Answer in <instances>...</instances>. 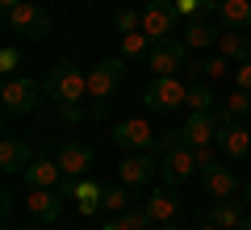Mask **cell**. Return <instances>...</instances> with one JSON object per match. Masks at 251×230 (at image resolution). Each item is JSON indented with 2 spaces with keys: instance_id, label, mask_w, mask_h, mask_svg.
Instances as JSON below:
<instances>
[{
  "instance_id": "cell-1",
  "label": "cell",
  "mask_w": 251,
  "mask_h": 230,
  "mask_svg": "<svg viewBox=\"0 0 251 230\" xmlns=\"http://www.w3.org/2000/svg\"><path fill=\"white\" fill-rule=\"evenodd\" d=\"M46 97L54 101L63 122H80L84 117V97H88V71H80L72 59H59L46 71Z\"/></svg>"
},
{
  "instance_id": "cell-2",
  "label": "cell",
  "mask_w": 251,
  "mask_h": 230,
  "mask_svg": "<svg viewBox=\"0 0 251 230\" xmlns=\"http://www.w3.org/2000/svg\"><path fill=\"white\" fill-rule=\"evenodd\" d=\"M159 176H163V184H184V180H193V172H197V163H193V147L184 142V134L180 130H168L159 138Z\"/></svg>"
},
{
  "instance_id": "cell-3",
  "label": "cell",
  "mask_w": 251,
  "mask_h": 230,
  "mask_svg": "<svg viewBox=\"0 0 251 230\" xmlns=\"http://www.w3.org/2000/svg\"><path fill=\"white\" fill-rule=\"evenodd\" d=\"M122 80H126V59H122V54L100 59L97 67L88 71V97L97 101V113H105V109H109V97L122 88Z\"/></svg>"
},
{
  "instance_id": "cell-4",
  "label": "cell",
  "mask_w": 251,
  "mask_h": 230,
  "mask_svg": "<svg viewBox=\"0 0 251 230\" xmlns=\"http://www.w3.org/2000/svg\"><path fill=\"white\" fill-rule=\"evenodd\" d=\"M143 105L151 113H172V109L188 105V80H180V76H155L143 88Z\"/></svg>"
},
{
  "instance_id": "cell-5",
  "label": "cell",
  "mask_w": 251,
  "mask_h": 230,
  "mask_svg": "<svg viewBox=\"0 0 251 230\" xmlns=\"http://www.w3.org/2000/svg\"><path fill=\"white\" fill-rule=\"evenodd\" d=\"M42 88L46 84L29 80V76H9L4 88H0V101H4V113L9 117H21V113H34L42 105Z\"/></svg>"
},
{
  "instance_id": "cell-6",
  "label": "cell",
  "mask_w": 251,
  "mask_h": 230,
  "mask_svg": "<svg viewBox=\"0 0 251 230\" xmlns=\"http://www.w3.org/2000/svg\"><path fill=\"white\" fill-rule=\"evenodd\" d=\"M159 172V151H126V159L117 163V180L126 188H147Z\"/></svg>"
},
{
  "instance_id": "cell-7",
  "label": "cell",
  "mask_w": 251,
  "mask_h": 230,
  "mask_svg": "<svg viewBox=\"0 0 251 230\" xmlns=\"http://www.w3.org/2000/svg\"><path fill=\"white\" fill-rule=\"evenodd\" d=\"M9 17V29L21 38H29V42H38V38L50 34V13L42 9V4H34V0H21L13 13H4Z\"/></svg>"
},
{
  "instance_id": "cell-8",
  "label": "cell",
  "mask_w": 251,
  "mask_h": 230,
  "mask_svg": "<svg viewBox=\"0 0 251 230\" xmlns=\"http://www.w3.org/2000/svg\"><path fill=\"white\" fill-rule=\"evenodd\" d=\"M222 109H193L188 113V122L180 126V134H184L188 147H209V142H218V126H222Z\"/></svg>"
},
{
  "instance_id": "cell-9",
  "label": "cell",
  "mask_w": 251,
  "mask_h": 230,
  "mask_svg": "<svg viewBox=\"0 0 251 230\" xmlns=\"http://www.w3.org/2000/svg\"><path fill=\"white\" fill-rule=\"evenodd\" d=\"M147 67H151L155 76H176L180 67H188V46H184V38H163V42H155L151 54H147Z\"/></svg>"
},
{
  "instance_id": "cell-10",
  "label": "cell",
  "mask_w": 251,
  "mask_h": 230,
  "mask_svg": "<svg viewBox=\"0 0 251 230\" xmlns=\"http://www.w3.org/2000/svg\"><path fill=\"white\" fill-rule=\"evenodd\" d=\"M92 163H97V151H92V142H80V138H67L59 147V168L63 176H72V180H84L92 172Z\"/></svg>"
},
{
  "instance_id": "cell-11",
  "label": "cell",
  "mask_w": 251,
  "mask_h": 230,
  "mask_svg": "<svg viewBox=\"0 0 251 230\" xmlns=\"http://www.w3.org/2000/svg\"><path fill=\"white\" fill-rule=\"evenodd\" d=\"M113 142L122 151H155V130L147 117H126L113 126Z\"/></svg>"
},
{
  "instance_id": "cell-12",
  "label": "cell",
  "mask_w": 251,
  "mask_h": 230,
  "mask_svg": "<svg viewBox=\"0 0 251 230\" xmlns=\"http://www.w3.org/2000/svg\"><path fill=\"white\" fill-rule=\"evenodd\" d=\"M218 147L226 159H247L251 155V130L243 126V117H222L218 126Z\"/></svg>"
},
{
  "instance_id": "cell-13",
  "label": "cell",
  "mask_w": 251,
  "mask_h": 230,
  "mask_svg": "<svg viewBox=\"0 0 251 230\" xmlns=\"http://www.w3.org/2000/svg\"><path fill=\"white\" fill-rule=\"evenodd\" d=\"M176 17L180 13L172 9V4L151 0V4H143V34L151 38V42H163V38H172V29H176Z\"/></svg>"
},
{
  "instance_id": "cell-14",
  "label": "cell",
  "mask_w": 251,
  "mask_h": 230,
  "mask_svg": "<svg viewBox=\"0 0 251 230\" xmlns=\"http://www.w3.org/2000/svg\"><path fill=\"white\" fill-rule=\"evenodd\" d=\"M25 209L34 213L42 226L63 218V193L59 188H25Z\"/></svg>"
},
{
  "instance_id": "cell-15",
  "label": "cell",
  "mask_w": 251,
  "mask_h": 230,
  "mask_svg": "<svg viewBox=\"0 0 251 230\" xmlns=\"http://www.w3.org/2000/svg\"><path fill=\"white\" fill-rule=\"evenodd\" d=\"M34 159H38V155H34V142L13 138V134L0 142V168H4V172H25Z\"/></svg>"
},
{
  "instance_id": "cell-16",
  "label": "cell",
  "mask_w": 251,
  "mask_h": 230,
  "mask_svg": "<svg viewBox=\"0 0 251 230\" xmlns=\"http://www.w3.org/2000/svg\"><path fill=\"white\" fill-rule=\"evenodd\" d=\"M218 54H226L230 63H247V59H251V29H226V26H222Z\"/></svg>"
},
{
  "instance_id": "cell-17",
  "label": "cell",
  "mask_w": 251,
  "mask_h": 230,
  "mask_svg": "<svg viewBox=\"0 0 251 230\" xmlns=\"http://www.w3.org/2000/svg\"><path fill=\"white\" fill-rule=\"evenodd\" d=\"M59 184H63L59 159H34L25 168V188H59Z\"/></svg>"
},
{
  "instance_id": "cell-18",
  "label": "cell",
  "mask_w": 251,
  "mask_h": 230,
  "mask_svg": "<svg viewBox=\"0 0 251 230\" xmlns=\"http://www.w3.org/2000/svg\"><path fill=\"white\" fill-rule=\"evenodd\" d=\"M147 213H151V222L155 226H163V222H172L180 213V201H176V193H172V184L168 188H155L151 197H147V205H143Z\"/></svg>"
},
{
  "instance_id": "cell-19",
  "label": "cell",
  "mask_w": 251,
  "mask_h": 230,
  "mask_svg": "<svg viewBox=\"0 0 251 230\" xmlns=\"http://www.w3.org/2000/svg\"><path fill=\"white\" fill-rule=\"evenodd\" d=\"M218 38H222V29L214 26V21H205V17H193L184 26V46L188 51H205V46H218Z\"/></svg>"
},
{
  "instance_id": "cell-20",
  "label": "cell",
  "mask_w": 251,
  "mask_h": 230,
  "mask_svg": "<svg viewBox=\"0 0 251 230\" xmlns=\"http://www.w3.org/2000/svg\"><path fill=\"white\" fill-rule=\"evenodd\" d=\"M205 193L214 197V201H234V193H239V176L218 163L214 172H205Z\"/></svg>"
},
{
  "instance_id": "cell-21",
  "label": "cell",
  "mask_w": 251,
  "mask_h": 230,
  "mask_svg": "<svg viewBox=\"0 0 251 230\" xmlns=\"http://www.w3.org/2000/svg\"><path fill=\"white\" fill-rule=\"evenodd\" d=\"M218 17L226 29H251V0H218Z\"/></svg>"
},
{
  "instance_id": "cell-22",
  "label": "cell",
  "mask_w": 251,
  "mask_h": 230,
  "mask_svg": "<svg viewBox=\"0 0 251 230\" xmlns=\"http://www.w3.org/2000/svg\"><path fill=\"white\" fill-rule=\"evenodd\" d=\"M75 197H80L84 218H92V213L105 209V184H97V180H75Z\"/></svg>"
},
{
  "instance_id": "cell-23",
  "label": "cell",
  "mask_w": 251,
  "mask_h": 230,
  "mask_svg": "<svg viewBox=\"0 0 251 230\" xmlns=\"http://www.w3.org/2000/svg\"><path fill=\"white\" fill-rule=\"evenodd\" d=\"M226 54H218V59H193V67H184L188 71V80H226Z\"/></svg>"
},
{
  "instance_id": "cell-24",
  "label": "cell",
  "mask_w": 251,
  "mask_h": 230,
  "mask_svg": "<svg viewBox=\"0 0 251 230\" xmlns=\"http://www.w3.org/2000/svg\"><path fill=\"white\" fill-rule=\"evenodd\" d=\"M151 46H155L151 38H147L143 29H134V34H122V51H117V54H122L126 63H143L147 54H151Z\"/></svg>"
},
{
  "instance_id": "cell-25",
  "label": "cell",
  "mask_w": 251,
  "mask_h": 230,
  "mask_svg": "<svg viewBox=\"0 0 251 230\" xmlns=\"http://www.w3.org/2000/svg\"><path fill=\"white\" fill-rule=\"evenodd\" d=\"M209 222H214L218 230H239V226H243V209H239V201H218L214 209H209Z\"/></svg>"
},
{
  "instance_id": "cell-26",
  "label": "cell",
  "mask_w": 251,
  "mask_h": 230,
  "mask_svg": "<svg viewBox=\"0 0 251 230\" xmlns=\"http://www.w3.org/2000/svg\"><path fill=\"white\" fill-rule=\"evenodd\" d=\"M222 101L209 92L205 80H188V109H218Z\"/></svg>"
},
{
  "instance_id": "cell-27",
  "label": "cell",
  "mask_w": 251,
  "mask_h": 230,
  "mask_svg": "<svg viewBox=\"0 0 251 230\" xmlns=\"http://www.w3.org/2000/svg\"><path fill=\"white\" fill-rule=\"evenodd\" d=\"M126 201H130V188L117 180V184H109V188H105V209H100V213H113V218H122V213L130 209Z\"/></svg>"
},
{
  "instance_id": "cell-28",
  "label": "cell",
  "mask_w": 251,
  "mask_h": 230,
  "mask_svg": "<svg viewBox=\"0 0 251 230\" xmlns=\"http://www.w3.org/2000/svg\"><path fill=\"white\" fill-rule=\"evenodd\" d=\"M218 109H222L226 117H247V113H251V92H243V88L226 92V101H222Z\"/></svg>"
},
{
  "instance_id": "cell-29",
  "label": "cell",
  "mask_w": 251,
  "mask_h": 230,
  "mask_svg": "<svg viewBox=\"0 0 251 230\" xmlns=\"http://www.w3.org/2000/svg\"><path fill=\"white\" fill-rule=\"evenodd\" d=\"M193 163H197V172H214L218 163H222V147H218V142H209V147H193Z\"/></svg>"
},
{
  "instance_id": "cell-30",
  "label": "cell",
  "mask_w": 251,
  "mask_h": 230,
  "mask_svg": "<svg viewBox=\"0 0 251 230\" xmlns=\"http://www.w3.org/2000/svg\"><path fill=\"white\" fill-rule=\"evenodd\" d=\"M21 63H25V51H21V46H4V51H0V76H4V80L17 76Z\"/></svg>"
},
{
  "instance_id": "cell-31",
  "label": "cell",
  "mask_w": 251,
  "mask_h": 230,
  "mask_svg": "<svg viewBox=\"0 0 251 230\" xmlns=\"http://www.w3.org/2000/svg\"><path fill=\"white\" fill-rule=\"evenodd\" d=\"M172 9H176L184 21H193V17H205V13L214 9V0H172Z\"/></svg>"
},
{
  "instance_id": "cell-32",
  "label": "cell",
  "mask_w": 251,
  "mask_h": 230,
  "mask_svg": "<svg viewBox=\"0 0 251 230\" xmlns=\"http://www.w3.org/2000/svg\"><path fill=\"white\" fill-rule=\"evenodd\" d=\"M117 29L122 34H134V29H143V9H117Z\"/></svg>"
},
{
  "instance_id": "cell-33",
  "label": "cell",
  "mask_w": 251,
  "mask_h": 230,
  "mask_svg": "<svg viewBox=\"0 0 251 230\" xmlns=\"http://www.w3.org/2000/svg\"><path fill=\"white\" fill-rule=\"evenodd\" d=\"M234 88L251 92V59H247V63H239V67H234Z\"/></svg>"
},
{
  "instance_id": "cell-34",
  "label": "cell",
  "mask_w": 251,
  "mask_h": 230,
  "mask_svg": "<svg viewBox=\"0 0 251 230\" xmlns=\"http://www.w3.org/2000/svg\"><path fill=\"white\" fill-rule=\"evenodd\" d=\"M105 230H134V226H130L126 218H113V222H105Z\"/></svg>"
},
{
  "instance_id": "cell-35",
  "label": "cell",
  "mask_w": 251,
  "mask_h": 230,
  "mask_svg": "<svg viewBox=\"0 0 251 230\" xmlns=\"http://www.w3.org/2000/svg\"><path fill=\"white\" fill-rule=\"evenodd\" d=\"M17 4H21V0H0V9H4V13H13Z\"/></svg>"
},
{
  "instance_id": "cell-36",
  "label": "cell",
  "mask_w": 251,
  "mask_h": 230,
  "mask_svg": "<svg viewBox=\"0 0 251 230\" xmlns=\"http://www.w3.org/2000/svg\"><path fill=\"white\" fill-rule=\"evenodd\" d=\"M155 230H180V226H176V222H163V226H155Z\"/></svg>"
},
{
  "instance_id": "cell-37",
  "label": "cell",
  "mask_w": 251,
  "mask_h": 230,
  "mask_svg": "<svg viewBox=\"0 0 251 230\" xmlns=\"http://www.w3.org/2000/svg\"><path fill=\"white\" fill-rule=\"evenodd\" d=\"M197 230H218V226H214V222H209V218H205V222H201V226H197Z\"/></svg>"
},
{
  "instance_id": "cell-38",
  "label": "cell",
  "mask_w": 251,
  "mask_h": 230,
  "mask_svg": "<svg viewBox=\"0 0 251 230\" xmlns=\"http://www.w3.org/2000/svg\"><path fill=\"white\" fill-rule=\"evenodd\" d=\"M239 230H251V213H247V218H243V226Z\"/></svg>"
},
{
  "instance_id": "cell-39",
  "label": "cell",
  "mask_w": 251,
  "mask_h": 230,
  "mask_svg": "<svg viewBox=\"0 0 251 230\" xmlns=\"http://www.w3.org/2000/svg\"><path fill=\"white\" fill-rule=\"evenodd\" d=\"M243 193H247V201H251V180H247V188H243Z\"/></svg>"
},
{
  "instance_id": "cell-40",
  "label": "cell",
  "mask_w": 251,
  "mask_h": 230,
  "mask_svg": "<svg viewBox=\"0 0 251 230\" xmlns=\"http://www.w3.org/2000/svg\"><path fill=\"white\" fill-rule=\"evenodd\" d=\"M21 230H38V226H21Z\"/></svg>"
}]
</instances>
